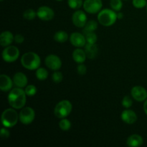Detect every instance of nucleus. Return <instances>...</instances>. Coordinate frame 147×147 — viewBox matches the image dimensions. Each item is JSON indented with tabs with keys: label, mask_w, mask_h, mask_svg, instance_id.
<instances>
[{
	"label": "nucleus",
	"mask_w": 147,
	"mask_h": 147,
	"mask_svg": "<svg viewBox=\"0 0 147 147\" xmlns=\"http://www.w3.org/2000/svg\"><path fill=\"white\" fill-rule=\"evenodd\" d=\"M54 40L56 42H65L68 40V34H67V33L65 31L60 30V31H57L55 33Z\"/></svg>",
	"instance_id": "21"
},
{
	"label": "nucleus",
	"mask_w": 147,
	"mask_h": 147,
	"mask_svg": "<svg viewBox=\"0 0 147 147\" xmlns=\"http://www.w3.org/2000/svg\"><path fill=\"white\" fill-rule=\"evenodd\" d=\"M0 1H4V0H0Z\"/></svg>",
	"instance_id": "39"
},
{
	"label": "nucleus",
	"mask_w": 147,
	"mask_h": 147,
	"mask_svg": "<svg viewBox=\"0 0 147 147\" xmlns=\"http://www.w3.org/2000/svg\"><path fill=\"white\" fill-rule=\"evenodd\" d=\"M24 41V36L20 34H17L14 36V42L17 44H22Z\"/></svg>",
	"instance_id": "35"
},
{
	"label": "nucleus",
	"mask_w": 147,
	"mask_h": 147,
	"mask_svg": "<svg viewBox=\"0 0 147 147\" xmlns=\"http://www.w3.org/2000/svg\"><path fill=\"white\" fill-rule=\"evenodd\" d=\"M124 1H128V0H124Z\"/></svg>",
	"instance_id": "40"
},
{
	"label": "nucleus",
	"mask_w": 147,
	"mask_h": 147,
	"mask_svg": "<svg viewBox=\"0 0 147 147\" xmlns=\"http://www.w3.org/2000/svg\"><path fill=\"white\" fill-rule=\"evenodd\" d=\"M54 16L53 9L47 6H42L37 11V17L42 21H50L54 18Z\"/></svg>",
	"instance_id": "11"
},
{
	"label": "nucleus",
	"mask_w": 147,
	"mask_h": 147,
	"mask_svg": "<svg viewBox=\"0 0 147 147\" xmlns=\"http://www.w3.org/2000/svg\"><path fill=\"white\" fill-rule=\"evenodd\" d=\"M117 17H118V19H122L123 17V14L122 12H119L117 13Z\"/></svg>",
	"instance_id": "37"
},
{
	"label": "nucleus",
	"mask_w": 147,
	"mask_h": 147,
	"mask_svg": "<svg viewBox=\"0 0 147 147\" xmlns=\"http://www.w3.org/2000/svg\"><path fill=\"white\" fill-rule=\"evenodd\" d=\"M84 34L87 42L96 44L98 40V37L94 32H89L85 33Z\"/></svg>",
	"instance_id": "27"
},
{
	"label": "nucleus",
	"mask_w": 147,
	"mask_h": 147,
	"mask_svg": "<svg viewBox=\"0 0 147 147\" xmlns=\"http://www.w3.org/2000/svg\"><path fill=\"white\" fill-rule=\"evenodd\" d=\"M73 109L72 103L67 100H63L59 102L54 109V114L57 119H64L70 114Z\"/></svg>",
	"instance_id": "5"
},
{
	"label": "nucleus",
	"mask_w": 147,
	"mask_h": 147,
	"mask_svg": "<svg viewBox=\"0 0 147 147\" xmlns=\"http://www.w3.org/2000/svg\"><path fill=\"white\" fill-rule=\"evenodd\" d=\"M69 7L73 9H79L83 5V0H67Z\"/></svg>",
	"instance_id": "25"
},
{
	"label": "nucleus",
	"mask_w": 147,
	"mask_h": 147,
	"mask_svg": "<svg viewBox=\"0 0 147 147\" xmlns=\"http://www.w3.org/2000/svg\"><path fill=\"white\" fill-rule=\"evenodd\" d=\"M21 64L24 68L30 70H37L41 64V59L40 56L33 52L26 53L22 56Z\"/></svg>",
	"instance_id": "2"
},
{
	"label": "nucleus",
	"mask_w": 147,
	"mask_h": 147,
	"mask_svg": "<svg viewBox=\"0 0 147 147\" xmlns=\"http://www.w3.org/2000/svg\"><path fill=\"white\" fill-rule=\"evenodd\" d=\"M1 138L3 139H8L10 136V132L7 129V128L4 127L1 129Z\"/></svg>",
	"instance_id": "34"
},
{
	"label": "nucleus",
	"mask_w": 147,
	"mask_h": 147,
	"mask_svg": "<svg viewBox=\"0 0 147 147\" xmlns=\"http://www.w3.org/2000/svg\"><path fill=\"white\" fill-rule=\"evenodd\" d=\"M25 91L21 88H14L11 89L8 95V102L11 108L15 109H22L24 107L27 100Z\"/></svg>",
	"instance_id": "1"
},
{
	"label": "nucleus",
	"mask_w": 147,
	"mask_h": 147,
	"mask_svg": "<svg viewBox=\"0 0 147 147\" xmlns=\"http://www.w3.org/2000/svg\"><path fill=\"white\" fill-rule=\"evenodd\" d=\"M144 111L145 113L147 115V99L144 101Z\"/></svg>",
	"instance_id": "36"
},
{
	"label": "nucleus",
	"mask_w": 147,
	"mask_h": 147,
	"mask_svg": "<svg viewBox=\"0 0 147 147\" xmlns=\"http://www.w3.org/2000/svg\"><path fill=\"white\" fill-rule=\"evenodd\" d=\"M20 54V50L16 46L9 45L3 50L2 58L6 63H14L19 58Z\"/></svg>",
	"instance_id": "6"
},
{
	"label": "nucleus",
	"mask_w": 147,
	"mask_h": 147,
	"mask_svg": "<svg viewBox=\"0 0 147 147\" xmlns=\"http://www.w3.org/2000/svg\"><path fill=\"white\" fill-rule=\"evenodd\" d=\"M83 9L89 14H97L102 9L103 3L101 0H85Z\"/></svg>",
	"instance_id": "8"
},
{
	"label": "nucleus",
	"mask_w": 147,
	"mask_h": 147,
	"mask_svg": "<svg viewBox=\"0 0 147 147\" xmlns=\"http://www.w3.org/2000/svg\"><path fill=\"white\" fill-rule=\"evenodd\" d=\"M132 4L136 8L142 9L147 5V1L146 0H133Z\"/></svg>",
	"instance_id": "32"
},
{
	"label": "nucleus",
	"mask_w": 147,
	"mask_h": 147,
	"mask_svg": "<svg viewBox=\"0 0 147 147\" xmlns=\"http://www.w3.org/2000/svg\"><path fill=\"white\" fill-rule=\"evenodd\" d=\"M52 79H53V80L55 83H60L63 80V76L61 72L58 71V70H56V71H55L53 73V76H52Z\"/></svg>",
	"instance_id": "30"
},
{
	"label": "nucleus",
	"mask_w": 147,
	"mask_h": 147,
	"mask_svg": "<svg viewBox=\"0 0 147 147\" xmlns=\"http://www.w3.org/2000/svg\"><path fill=\"white\" fill-rule=\"evenodd\" d=\"M87 57L85 50H82L80 47H78L77 49L73 52V59L76 63H83L86 61V59Z\"/></svg>",
	"instance_id": "20"
},
{
	"label": "nucleus",
	"mask_w": 147,
	"mask_h": 147,
	"mask_svg": "<svg viewBox=\"0 0 147 147\" xmlns=\"http://www.w3.org/2000/svg\"><path fill=\"white\" fill-rule=\"evenodd\" d=\"M77 71L79 75L83 76V75L86 74V72H87V67H86V66L83 63H80V64L78 65Z\"/></svg>",
	"instance_id": "33"
},
{
	"label": "nucleus",
	"mask_w": 147,
	"mask_h": 147,
	"mask_svg": "<svg viewBox=\"0 0 147 147\" xmlns=\"http://www.w3.org/2000/svg\"><path fill=\"white\" fill-rule=\"evenodd\" d=\"M56 1H63V0H56Z\"/></svg>",
	"instance_id": "38"
},
{
	"label": "nucleus",
	"mask_w": 147,
	"mask_h": 147,
	"mask_svg": "<svg viewBox=\"0 0 147 147\" xmlns=\"http://www.w3.org/2000/svg\"><path fill=\"white\" fill-rule=\"evenodd\" d=\"M37 16V12L32 9H28L23 13V17L27 20H33Z\"/></svg>",
	"instance_id": "26"
},
{
	"label": "nucleus",
	"mask_w": 147,
	"mask_h": 147,
	"mask_svg": "<svg viewBox=\"0 0 147 147\" xmlns=\"http://www.w3.org/2000/svg\"><path fill=\"white\" fill-rule=\"evenodd\" d=\"M35 76L39 80H45L48 77V72L44 67H38L36 70Z\"/></svg>",
	"instance_id": "23"
},
{
	"label": "nucleus",
	"mask_w": 147,
	"mask_h": 147,
	"mask_svg": "<svg viewBox=\"0 0 147 147\" xmlns=\"http://www.w3.org/2000/svg\"><path fill=\"white\" fill-rule=\"evenodd\" d=\"M122 121L127 124H133L137 121V115L134 111L126 109L121 115Z\"/></svg>",
	"instance_id": "14"
},
{
	"label": "nucleus",
	"mask_w": 147,
	"mask_h": 147,
	"mask_svg": "<svg viewBox=\"0 0 147 147\" xmlns=\"http://www.w3.org/2000/svg\"><path fill=\"white\" fill-rule=\"evenodd\" d=\"M146 10H147V5H146Z\"/></svg>",
	"instance_id": "41"
},
{
	"label": "nucleus",
	"mask_w": 147,
	"mask_h": 147,
	"mask_svg": "<svg viewBox=\"0 0 147 147\" xmlns=\"http://www.w3.org/2000/svg\"><path fill=\"white\" fill-rule=\"evenodd\" d=\"M12 80L14 86L17 88H21L26 87L27 86V83H28V80H27L26 75L22 72L16 73Z\"/></svg>",
	"instance_id": "15"
},
{
	"label": "nucleus",
	"mask_w": 147,
	"mask_h": 147,
	"mask_svg": "<svg viewBox=\"0 0 147 147\" xmlns=\"http://www.w3.org/2000/svg\"><path fill=\"white\" fill-rule=\"evenodd\" d=\"M24 91H25L26 95L27 96L32 97V96H34L37 93V88L34 85H29V86H26Z\"/></svg>",
	"instance_id": "29"
},
{
	"label": "nucleus",
	"mask_w": 147,
	"mask_h": 147,
	"mask_svg": "<svg viewBox=\"0 0 147 147\" xmlns=\"http://www.w3.org/2000/svg\"><path fill=\"white\" fill-rule=\"evenodd\" d=\"M35 118V112L31 107H24L19 113L20 121L24 125H29L33 122Z\"/></svg>",
	"instance_id": "7"
},
{
	"label": "nucleus",
	"mask_w": 147,
	"mask_h": 147,
	"mask_svg": "<svg viewBox=\"0 0 147 147\" xmlns=\"http://www.w3.org/2000/svg\"><path fill=\"white\" fill-rule=\"evenodd\" d=\"M144 143L143 138L139 134H132L128 138L126 144L129 147H139Z\"/></svg>",
	"instance_id": "18"
},
{
	"label": "nucleus",
	"mask_w": 147,
	"mask_h": 147,
	"mask_svg": "<svg viewBox=\"0 0 147 147\" xmlns=\"http://www.w3.org/2000/svg\"><path fill=\"white\" fill-rule=\"evenodd\" d=\"M70 42L74 47H85L87 41L85 34L80 32H73L70 36Z\"/></svg>",
	"instance_id": "13"
},
{
	"label": "nucleus",
	"mask_w": 147,
	"mask_h": 147,
	"mask_svg": "<svg viewBox=\"0 0 147 147\" xmlns=\"http://www.w3.org/2000/svg\"><path fill=\"white\" fill-rule=\"evenodd\" d=\"M131 96L138 102L145 101L147 98V90L142 86H134L131 90Z\"/></svg>",
	"instance_id": "12"
},
{
	"label": "nucleus",
	"mask_w": 147,
	"mask_h": 147,
	"mask_svg": "<svg viewBox=\"0 0 147 147\" xmlns=\"http://www.w3.org/2000/svg\"><path fill=\"white\" fill-rule=\"evenodd\" d=\"M84 47V50L86 52V56H87L88 58L93 59L96 57L98 52V49L97 45L96 44L87 42V44H86Z\"/></svg>",
	"instance_id": "19"
},
{
	"label": "nucleus",
	"mask_w": 147,
	"mask_h": 147,
	"mask_svg": "<svg viewBox=\"0 0 147 147\" xmlns=\"http://www.w3.org/2000/svg\"><path fill=\"white\" fill-rule=\"evenodd\" d=\"M19 114L14 108L7 109L3 111L1 117V121L3 126L6 128H12L18 122Z\"/></svg>",
	"instance_id": "4"
},
{
	"label": "nucleus",
	"mask_w": 147,
	"mask_h": 147,
	"mask_svg": "<svg viewBox=\"0 0 147 147\" xmlns=\"http://www.w3.org/2000/svg\"><path fill=\"white\" fill-rule=\"evenodd\" d=\"M14 41V36L10 31H4L0 34V45L2 47H7Z\"/></svg>",
	"instance_id": "17"
},
{
	"label": "nucleus",
	"mask_w": 147,
	"mask_h": 147,
	"mask_svg": "<svg viewBox=\"0 0 147 147\" xmlns=\"http://www.w3.org/2000/svg\"><path fill=\"white\" fill-rule=\"evenodd\" d=\"M98 28V22L95 20H90L87 22L85 27H83V33L89 32H95Z\"/></svg>",
	"instance_id": "22"
},
{
	"label": "nucleus",
	"mask_w": 147,
	"mask_h": 147,
	"mask_svg": "<svg viewBox=\"0 0 147 147\" xmlns=\"http://www.w3.org/2000/svg\"><path fill=\"white\" fill-rule=\"evenodd\" d=\"M133 105V100L129 96H125L122 100V106L125 109H129Z\"/></svg>",
	"instance_id": "31"
},
{
	"label": "nucleus",
	"mask_w": 147,
	"mask_h": 147,
	"mask_svg": "<svg viewBox=\"0 0 147 147\" xmlns=\"http://www.w3.org/2000/svg\"><path fill=\"white\" fill-rule=\"evenodd\" d=\"M117 13L116 11L109 9H101L98 14V21L104 27L112 26L117 20Z\"/></svg>",
	"instance_id": "3"
},
{
	"label": "nucleus",
	"mask_w": 147,
	"mask_h": 147,
	"mask_svg": "<svg viewBox=\"0 0 147 147\" xmlns=\"http://www.w3.org/2000/svg\"><path fill=\"white\" fill-rule=\"evenodd\" d=\"M72 22L76 27L83 28L87 23V16L82 10H76L72 16Z\"/></svg>",
	"instance_id": "9"
},
{
	"label": "nucleus",
	"mask_w": 147,
	"mask_h": 147,
	"mask_svg": "<svg viewBox=\"0 0 147 147\" xmlns=\"http://www.w3.org/2000/svg\"><path fill=\"white\" fill-rule=\"evenodd\" d=\"M45 63L49 69L52 70H58L62 66V61L60 57L54 54L49 55L45 60Z\"/></svg>",
	"instance_id": "10"
},
{
	"label": "nucleus",
	"mask_w": 147,
	"mask_h": 147,
	"mask_svg": "<svg viewBox=\"0 0 147 147\" xmlns=\"http://www.w3.org/2000/svg\"><path fill=\"white\" fill-rule=\"evenodd\" d=\"M59 127L63 131H67L71 128V122L65 118L60 119L59 122Z\"/></svg>",
	"instance_id": "24"
},
{
	"label": "nucleus",
	"mask_w": 147,
	"mask_h": 147,
	"mask_svg": "<svg viewBox=\"0 0 147 147\" xmlns=\"http://www.w3.org/2000/svg\"><path fill=\"white\" fill-rule=\"evenodd\" d=\"M110 6L113 10L119 11L123 7V2L121 0H111Z\"/></svg>",
	"instance_id": "28"
},
{
	"label": "nucleus",
	"mask_w": 147,
	"mask_h": 147,
	"mask_svg": "<svg viewBox=\"0 0 147 147\" xmlns=\"http://www.w3.org/2000/svg\"><path fill=\"white\" fill-rule=\"evenodd\" d=\"M13 84V80L8 76L1 74L0 76V89L3 92H8L11 90Z\"/></svg>",
	"instance_id": "16"
}]
</instances>
